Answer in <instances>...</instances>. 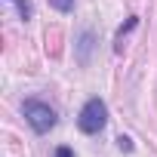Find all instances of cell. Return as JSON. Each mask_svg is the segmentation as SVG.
<instances>
[{
	"mask_svg": "<svg viewBox=\"0 0 157 157\" xmlns=\"http://www.w3.org/2000/svg\"><path fill=\"white\" fill-rule=\"evenodd\" d=\"M105 123H108V108H105V102H102V99H90V102L83 105L80 117H77V126H80V132L96 136V132H102Z\"/></svg>",
	"mask_w": 157,
	"mask_h": 157,
	"instance_id": "6da1fadb",
	"label": "cell"
},
{
	"mask_svg": "<svg viewBox=\"0 0 157 157\" xmlns=\"http://www.w3.org/2000/svg\"><path fill=\"white\" fill-rule=\"evenodd\" d=\"M117 145H120V148H123V151H132V142H129V139H126V136H120V139H117Z\"/></svg>",
	"mask_w": 157,
	"mask_h": 157,
	"instance_id": "5b68a950",
	"label": "cell"
},
{
	"mask_svg": "<svg viewBox=\"0 0 157 157\" xmlns=\"http://www.w3.org/2000/svg\"><path fill=\"white\" fill-rule=\"evenodd\" d=\"M49 3H52V6L59 10V13H68V10L74 6V0H49Z\"/></svg>",
	"mask_w": 157,
	"mask_h": 157,
	"instance_id": "277c9868",
	"label": "cell"
},
{
	"mask_svg": "<svg viewBox=\"0 0 157 157\" xmlns=\"http://www.w3.org/2000/svg\"><path fill=\"white\" fill-rule=\"evenodd\" d=\"M25 120L31 123L34 132H49L56 126V111L40 99H28L25 102Z\"/></svg>",
	"mask_w": 157,
	"mask_h": 157,
	"instance_id": "7a4b0ae2",
	"label": "cell"
},
{
	"mask_svg": "<svg viewBox=\"0 0 157 157\" xmlns=\"http://www.w3.org/2000/svg\"><path fill=\"white\" fill-rule=\"evenodd\" d=\"M56 157H74V154H71V148H59V151H56Z\"/></svg>",
	"mask_w": 157,
	"mask_h": 157,
	"instance_id": "8992f818",
	"label": "cell"
},
{
	"mask_svg": "<svg viewBox=\"0 0 157 157\" xmlns=\"http://www.w3.org/2000/svg\"><path fill=\"white\" fill-rule=\"evenodd\" d=\"M90 49H93V31H83L80 34V46H77V62L80 65L90 62Z\"/></svg>",
	"mask_w": 157,
	"mask_h": 157,
	"instance_id": "3957f363",
	"label": "cell"
}]
</instances>
